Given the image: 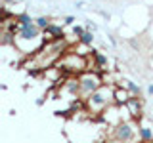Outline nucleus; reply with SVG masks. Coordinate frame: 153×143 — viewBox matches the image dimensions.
<instances>
[{"label": "nucleus", "instance_id": "nucleus-8", "mask_svg": "<svg viewBox=\"0 0 153 143\" xmlns=\"http://www.w3.org/2000/svg\"><path fill=\"white\" fill-rule=\"evenodd\" d=\"M44 35L48 36L46 40H65V31L61 25H56V23H52L50 27L44 31Z\"/></svg>", "mask_w": 153, "mask_h": 143}, {"label": "nucleus", "instance_id": "nucleus-18", "mask_svg": "<svg viewBox=\"0 0 153 143\" xmlns=\"http://www.w3.org/2000/svg\"><path fill=\"white\" fill-rule=\"evenodd\" d=\"M12 2H16V0H2V8H8Z\"/></svg>", "mask_w": 153, "mask_h": 143}, {"label": "nucleus", "instance_id": "nucleus-14", "mask_svg": "<svg viewBox=\"0 0 153 143\" xmlns=\"http://www.w3.org/2000/svg\"><path fill=\"white\" fill-rule=\"evenodd\" d=\"M35 23H36V27L44 32L46 29L52 25V17L50 15H38V17H35Z\"/></svg>", "mask_w": 153, "mask_h": 143}, {"label": "nucleus", "instance_id": "nucleus-19", "mask_svg": "<svg viewBox=\"0 0 153 143\" xmlns=\"http://www.w3.org/2000/svg\"><path fill=\"white\" fill-rule=\"evenodd\" d=\"M75 8H76V10H82V8H84V2H82V0H79V2L75 4Z\"/></svg>", "mask_w": 153, "mask_h": 143}, {"label": "nucleus", "instance_id": "nucleus-11", "mask_svg": "<svg viewBox=\"0 0 153 143\" xmlns=\"http://www.w3.org/2000/svg\"><path fill=\"white\" fill-rule=\"evenodd\" d=\"M121 86L123 88H126L128 92L132 94V97H140V92H142V88H140V84H136V82H132V80H128V78H124V80H121Z\"/></svg>", "mask_w": 153, "mask_h": 143}, {"label": "nucleus", "instance_id": "nucleus-16", "mask_svg": "<svg viewBox=\"0 0 153 143\" xmlns=\"http://www.w3.org/2000/svg\"><path fill=\"white\" fill-rule=\"evenodd\" d=\"M75 21H76L75 15H65V17H63V25H67V27H73Z\"/></svg>", "mask_w": 153, "mask_h": 143}, {"label": "nucleus", "instance_id": "nucleus-3", "mask_svg": "<svg viewBox=\"0 0 153 143\" xmlns=\"http://www.w3.org/2000/svg\"><path fill=\"white\" fill-rule=\"evenodd\" d=\"M111 139L115 143H136V141H140L138 126H136V122H134V118H124L117 126H113Z\"/></svg>", "mask_w": 153, "mask_h": 143}, {"label": "nucleus", "instance_id": "nucleus-5", "mask_svg": "<svg viewBox=\"0 0 153 143\" xmlns=\"http://www.w3.org/2000/svg\"><path fill=\"white\" fill-rule=\"evenodd\" d=\"M59 95L69 101H76L80 99V82H79V76H65L61 80L59 86Z\"/></svg>", "mask_w": 153, "mask_h": 143}, {"label": "nucleus", "instance_id": "nucleus-13", "mask_svg": "<svg viewBox=\"0 0 153 143\" xmlns=\"http://www.w3.org/2000/svg\"><path fill=\"white\" fill-rule=\"evenodd\" d=\"M94 40H96V32H92V31H86L84 35L79 38V44H82V46H86V48H92Z\"/></svg>", "mask_w": 153, "mask_h": 143}, {"label": "nucleus", "instance_id": "nucleus-17", "mask_svg": "<svg viewBox=\"0 0 153 143\" xmlns=\"http://www.w3.org/2000/svg\"><path fill=\"white\" fill-rule=\"evenodd\" d=\"M86 31H92V32H96V31H98V25H96V23L94 21H90V19H88V21H86Z\"/></svg>", "mask_w": 153, "mask_h": 143}, {"label": "nucleus", "instance_id": "nucleus-2", "mask_svg": "<svg viewBox=\"0 0 153 143\" xmlns=\"http://www.w3.org/2000/svg\"><path fill=\"white\" fill-rule=\"evenodd\" d=\"M56 67L63 73V76H79L90 69V57L80 55L73 52V48H69V52L57 61Z\"/></svg>", "mask_w": 153, "mask_h": 143}, {"label": "nucleus", "instance_id": "nucleus-6", "mask_svg": "<svg viewBox=\"0 0 153 143\" xmlns=\"http://www.w3.org/2000/svg\"><path fill=\"white\" fill-rule=\"evenodd\" d=\"M90 69L98 71V73L103 74V71L109 69V57L105 55V54H102L100 50L90 48Z\"/></svg>", "mask_w": 153, "mask_h": 143}, {"label": "nucleus", "instance_id": "nucleus-4", "mask_svg": "<svg viewBox=\"0 0 153 143\" xmlns=\"http://www.w3.org/2000/svg\"><path fill=\"white\" fill-rule=\"evenodd\" d=\"M79 82H80V101H84L86 97H90L96 90H100L103 86V78L102 73L88 69L82 74H79Z\"/></svg>", "mask_w": 153, "mask_h": 143}, {"label": "nucleus", "instance_id": "nucleus-7", "mask_svg": "<svg viewBox=\"0 0 153 143\" xmlns=\"http://www.w3.org/2000/svg\"><path fill=\"white\" fill-rule=\"evenodd\" d=\"M130 99H132V94L128 92L126 88H123V86H115V105H119V107H126Z\"/></svg>", "mask_w": 153, "mask_h": 143}, {"label": "nucleus", "instance_id": "nucleus-20", "mask_svg": "<svg viewBox=\"0 0 153 143\" xmlns=\"http://www.w3.org/2000/svg\"><path fill=\"white\" fill-rule=\"evenodd\" d=\"M147 95H153V84L147 86Z\"/></svg>", "mask_w": 153, "mask_h": 143}, {"label": "nucleus", "instance_id": "nucleus-10", "mask_svg": "<svg viewBox=\"0 0 153 143\" xmlns=\"http://www.w3.org/2000/svg\"><path fill=\"white\" fill-rule=\"evenodd\" d=\"M138 136L142 143H153V130L147 124H138Z\"/></svg>", "mask_w": 153, "mask_h": 143}, {"label": "nucleus", "instance_id": "nucleus-12", "mask_svg": "<svg viewBox=\"0 0 153 143\" xmlns=\"http://www.w3.org/2000/svg\"><path fill=\"white\" fill-rule=\"evenodd\" d=\"M16 21L19 23V27H31V25H35V17H31L27 12L16 13Z\"/></svg>", "mask_w": 153, "mask_h": 143}, {"label": "nucleus", "instance_id": "nucleus-15", "mask_svg": "<svg viewBox=\"0 0 153 143\" xmlns=\"http://www.w3.org/2000/svg\"><path fill=\"white\" fill-rule=\"evenodd\" d=\"M71 32H73V36H75V40L79 42V38L86 32V27H82V25H73V29H71Z\"/></svg>", "mask_w": 153, "mask_h": 143}, {"label": "nucleus", "instance_id": "nucleus-1", "mask_svg": "<svg viewBox=\"0 0 153 143\" xmlns=\"http://www.w3.org/2000/svg\"><path fill=\"white\" fill-rule=\"evenodd\" d=\"M111 105H115V86L103 84L90 97L84 99V111L88 113V116L94 118V116H102V113Z\"/></svg>", "mask_w": 153, "mask_h": 143}, {"label": "nucleus", "instance_id": "nucleus-9", "mask_svg": "<svg viewBox=\"0 0 153 143\" xmlns=\"http://www.w3.org/2000/svg\"><path fill=\"white\" fill-rule=\"evenodd\" d=\"M126 113H130L132 118H140L142 116V103H140V99L132 97L130 101H128V105H126Z\"/></svg>", "mask_w": 153, "mask_h": 143}]
</instances>
